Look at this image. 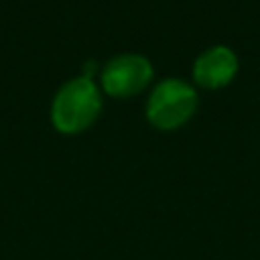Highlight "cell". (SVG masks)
<instances>
[{
    "instance_id": "6da1fadb",
    "label": "cell",
    "mask_w": 260,
    "mask_h": 260,
    "mask_svg": "<svg viewBox=\"0 0 260 260\" xmlns=\"http://www.w3.org/2000/svg\"><path fill=\"white\" fill-rule=\"evenodd\" d=\"M102 110V95L91 77H77L67 81L53 100L51 116L57 130L75 134L85 130Z\"/></svg>"
},
{
    "instance_id": "7a4b0ae2",
    "label": "cell",
    "mask_w": 260,
    "mask_h": 260,
    "mask_svg": "<svg viewBox=\"0 0 260 260\" xmlns=\"http://www.w3.org/2000/svg\"><path fill=\"white\" fill-rule=\"evenodd\" d=\"M197 108V91L183 79L167 77L154 85L146 102V118L158 130L183 126Z\"/></svg>"
},
{
    "instance_id": "3957f363",
    "label": "cell",
    "mask_w": 260,
    "mask_h": 260,
    "mask_svg": "<svg viewBox=\"0 0 260 260\" xmlns=\"http://www.w3.org/2000/svg\"><path fill=\"white\" fill-rule=\"evenodd\" d=\"M152 65L144 55L122 53L104 65L102 85L114 98H130L140 93L152 81Z\"/></svg>"
},
{
    "instance_id": "277c9868",
    "label": "cell",
    "mask_w": 260,
    "mask_h": 260,
    "mask_svg": "<svg viewBox=\"0 0 260 260\" xmlns=\"http://www.w3.org/2000/svg\"><path fill=\"white\" fill-rule=\"evenodd\" d=\"M238 73V57L225 45L205 49L193 63V79L205 89L225 87Z\"/></svg>"
}]
</instances>
